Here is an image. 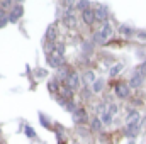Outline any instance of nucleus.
<instances>
[{"label": "nucleus", "mask_w": 146, "mask_h": 144, "mask_svg": "<svg viewBox=\"0 0 146 144\" xmlns=\"http://www.w3.org/2000/svg\"><path fill=\"white\" fill-rule=\"evenodd\" d=\"M48 63L53 68H61L63 66V54L60 51H56V48L54 49H49L48 51Z\"/></svg>", "instance_id": "nucleus-2"}, {"label": "nucleus", "mask_w": 146, "mask_h": 144, "mask_svg": "<svg viewBox=\"0 0 146 144\" xmlns=\"http://www.w3.org/2000/svg\"><path fill=\"white\" fill-rule=\"evenodd\" d=\"M26 134H27L29 137H34V136H36V132H34L33 127H26Z\"/></svg>", "instance_id": "nucleus-24"}, {"label": "nucleus", "mask_w": 146, "mask_h": 144, "mask_svg": "<svg viewBox=\"0 0 146 144\" xmlns=\"http://www.w3.org/2000/svg\"><path fill=\"white\" fill-rule=\"evenodd\" d=\"M85 80H87V81H94V80H95V78H94V73L87 71V73H85Z\"/></svg>", "instance_id": "nucleus-25"}, {"label": "nucleus", "mask_w": 146, "mask_h": 144, "mask_svg": "<svg viewBox=\"0 0 146 144\" xmlns=\"http://www.w3.org/2000/svg\"><path fill=\"white\" fill-rule=\"evenodd\" d=\"M82 19H83V22H85L87 26H92V24L95 22V10L87 9V10L82 14Z\"/></svg>", "instance_id": "nucleus-8"}, {"label": "nucleus", "mask_w": 146, "mask_h": 144, "mask_svg": "<svg viewBox=\"0 0 146 144\" xmlns=\"http://www.w3.org/2000/svg\"><path fill=\"white\" fill-rule=\"evenodd\" d=\"M112 34H114V31H112L110 24L109 22H106L104 27H102V31H99V32L94 34V41H95L97 44H104V42H107L109 37H112Z\"/></svg>", "instance_id": "nucleus-1"}, {"label": "nucleus", "mask_w": 146, "mask_h": 144, "mask_svg": "<svg viewBox=\"0 0 146 144\" xmlns=\"http://www.w3.org/2000/svg\"><path fill=\"white\" fill-rule=\"evenodd\" d=\"M138 71L141 73V75H146V61L141 65V66H139V68H138Z\"/></svg>", "instance_id": "nucleus-28"}, {"label": "nucleus", "mask_w": 146, "mask_h": 144, "mask_svg": "<svg viewBox=\"0 0 146 144\" xmlns=\"http://www.w3.org/2000/svg\"><path fill=\"white\" fill-rule=\"evenodd\" d=\"M119 31H121V34H122V36H131V34H133V29H131V27H127V26H121V29H119Z\"/></svg>", "instance_id": "nucleus-17"}, {"label": "nucleus", "mask_w": 146, "mask_h": 144, "mask_svg": "<svg viewBox=\"0 0 146 144\" xmlns=\"http://www.w3.org/2000/svg\"><path fill=\"white\" fill-rule=\"evenodd\" d=\"M115 112H117V107H115L114 104H110V105H109V114H110V115H114Z\"/></svg>", "instance_id": "nucleus-27"}, {"label": "nucleus", "mask_w": 146, "mask_h": 144, "mask_svg": "<svg viewBox=\"0 0 146 144\" xmlns=\"http://www.w3.org/2000/svg\"><path fill=\"white\" fill-rule=\"evenodd\" d=\"M54 39H56V26H54V24H51V26L46 29V41H48L49 44H53V42H54Z\"/></svg>", "instance_id": "nucleus-12"}, {"label": "nucleus", "mask_w": 146, "mask_h": 144, "mask_svg": "<svg viewBox=\"0 0 146 144\" xmlns=\"http://www.w3.org/2000/svg\"><path fill=\"white\" fill-rule=\"evenodd\" d=\"M102 88H104V80H95V81H94V92L99 93Z\"/></svg>", "instance_id": "nucleus-16"}, {"label": "nucleus", "mask_w": 146, "mask_h": 144, "mask_svg": "<svg viewBox=\"0 0 146 144\" xmlns=\"http://www.w3.org/2000/svg\"><path fill=\"white\" fill-rule=\"evenodd\" d=\"M22 14H24V7H22V5H15L14 10H12V14L9 15V20H10V22H17V20L22 17Z\"/></svg>", "instance_id": "nucleus-7"}, {"label": "nucleus", "mask_w": 146, "mask_h": 144, "mask_svg": "<svg viewBox=\"0 0 146 144\" xmlns=\"http://www.w3.org/2000/svg\"><path fill=\"white\" fill-rule=\"evenodd\" d=\"M10 5H12V2H10V0H3V2H0V7H2L3 10H5L7 7H10Z\"/></svg>", "instance_id": "nucleus-23"}, {"label": "nucleus", "mask_w": 146, "mask_h": 144, "mask_svg": "<svg viewBox=\"0 0 146 144\" xmlns=\"http://www.w3.org/2000/svg\"><path fill=\"white\" fill-rule=\"evenodd\" d=\"M63 22H65L68 27H73V26L76 24V17L73 15L72 9H68V10H66V14H65V17H63Z\"/></svg>", "instance_id": "nucleus-11"}, {"label": "nucleus", "mask_w": 146, "mask_h": 144, "mask_svg": "<svg viewBox=\"0 0 146 144\" xmlns=\"http://www.w3.org/2000/svg\"><path fill=\"white\" fill-rule=\"evenodd\" d=\"M95 20H100V22L107 20V7L106 5H99L95 9Z\"/></svg>", "instance_id": "nucleus-6"}, {"label": "nucleus", "mask_w": 146, "mask_h": 144, "mask_svg": "<svg viewBox=\"0 0 146 144\" xmlns=\"http://www.w3.org/2000/svg\"><path fill=\"white\" fill-rule=\"evenodd\" d=\"M122 70V65L119 63V65H115V66H112L110 68V76H115V75H119V71Z\"/></svg>", "instance_id": "nucleus-19"}, {"label": "nucleus", "mask_w": 146, "mask_h": 144, "mask_svg": "<svg viewBox=\"0 0 146 144\" xmlns=\"http://www.w3.org/2000/svg\"><path fill=\"white\" fill-rule=\"evenodd\" d=\"M5 24H7V20H2V22H0V27H3Z\"/></svg>", "instance_id": "nucleus-30"}, {"label": "nucleus", "mask_w": 146, "mask_h": 144, "mask_svg": "<svg viewBox=\"0 0 146 144\" xmlns=\"http://www.w3.org/2000/svg\"><path fill=\"white\" fill-rule=\"evenodd\" d=\"M48 88H49V92H51V93H54V92L58 90V88H56V83H54V81H49V83H48Z\"/></svg>", "instance_id": "nucleus-22"}, {"label": "nucleus", "mask_w": 146, "mask_h": 144, "mask_svg": "<svg viewBox=\"0 0 146 144\" xmlns=\"http://www.w3.org/2000/svg\"><path fill=\"white\" fill-rule=\"evenodd\" d=\"M126 120H127V124H138V120H139V114H138V110H129Z\"/></svg>", "instance_id": "nucleus-13"}, {"label": "nucleus", "mask_w": 146, "mask_h": 144, "mask_svg": "<svg viewBox=\"0 0 146 144\" xmlns=\"http://www.w3.org/2000/svg\"><path fill=\"white\" fill-rule=\"evenodd\" d=\"M90 127H92V131H100V127H102V119L100 117H94L92 119V124H90Z\"/></svg>", "instance_id": "nucleus-14"}, {"label": "nucleus", "mask_w": 146, "mask_h": 144, "mask_svg": "<svg viewBox=\"0 0 146 144\" xmlns=\"http://www.w3.org/2000/svg\"><path fill=\"white\" fill-rule=\"evenodd\" d=\"M75 5H76V7H78L80 10H83V12H85V10L88 9V5H90V2H88V0H80V2H76Z\"/></svg>", "instance_id": "nucleus-15"}, {"label": "nucleus", "mask_w": 146, "mask_h": 144, "mask_svg": "<svg viewBox=\"0 0 146 144\" xmlns=\"http://www.w3.org/2000/svg\"><path fill=\"white\" fill-rule=\"evenodd\" d=\"M110 122H112V115H110L109 110H107V112L102 114V124H110Z\"/></svg>", "instance_id": "nucleus-18"}, {"label": "nucleus", "mask_w": 146, "mask_h": 144, "mask_svg": "<svg viewBox=\"0 0 146 144\" xmlns=\"http://www.w3.org/2000/svg\"><path fill=\"white\" fill-rule=\"evenodd\" d=\"M143 81H145V75H141V73H134L133 76H131V80H129V87L131 88H139L141 85H143Z\"/></svg>", "instance_id": "nucleus-4"}, {"label": "nucleus", "mask_w": 146, "mask_h": 144, "mask_svg": "<svg viewBox=\"0 0 146 144\" xmlns=\"http://www.w3.org/2000/svg\"><path fill=\"white\" fill-rule=\"evenodd\" d=\"M87 120V112L83 110V108H76L75 112H73V122L75 124H82V122H85Z\"/></svg>", "instance_id": "nucleus-9"}, {"label": "nucleus", "mask_w": 146, "mask_h": 144, "mask_svg": "<svg viewBox=\"0 0 146 144\" xmlns=\"http://www.w3.org/2000/svg\"><path fill=\"white\" fill-rule=\"evenodd\" d=\"M66 87L70 88V90H76L78 87H80V78H78V75L76 73H70V76L66 78Z\"/></svg>", "instance_id": "nucleus-5"}, {"label": "nucleus", "mask_w": 146, "mask_h": 144, "mask_svg": "<svg viewBox=\"0 0 146 144\" xmlns=\"http://www.w3.org/2000/svg\"><path fill=\"white\" fill-rule=\"evenodd\" d=\"M83 54H92V42L83 44Z\"/></svg>", "instance_id": "nucleus-21"}, {"label": "nucleus", "mask_w": 146, "mask_h": 144, "mask_svg": "<svg viewBox=\"0 0 146 144\" xmlns=\"http://www.w3.org/2000/svg\"><path fill=\"white\" fill-rule=\"evenodd\" d=\"M138 37H139V39H146V32H139Z\"/></svg>", "instance_id": "nucleus-29"}, {"label": "nucleus", "mask_w": 146, "mask_h": 144, "mask_svg": "<svg viewBox=\"0 0 146 144\" xmlns=\"http://www.w3.org/2000/svg\"><path fill=\"white\" fill-rule=\"evenodd\" d=\"M138 132H139V122H138V124H127V126H126L124 134H126L127 137H136Z\"/></svg>", "instance_id": "nucleus-10"}, {"label": "nucleus", "mask_w": 146, "mask_h": 144, "mask_svg": "<svg viewBox=\"0 0 146 144\" xmlns=\"http://www.w3.org/2000/svg\"><path fill=\"white\" fill-rule=\"evenodd\" d=\"M2 20H9V17H7V14H5L3 9H0V22H2Z\"/></svg>", "instance_id": "nucleus-26"}, {"label": "nucleus", "mask_w": 146, "mask_h": 144, "mask_svg": "<svg viewBox=\"0 0 146 144\" xmlns=\"http://www.w3.org/2000/svg\"><path fill=\"white\" fill-rule=\"evenodd\" d=\"M39 119H41V124H42L44 127H49V126H51V124H49V119H48L44 114H39Z\"/></svg>", "instance_id": "nucleus-20"}, {"label": "nucleus", "mask_w": 146, "mask_h": 144, "mask_svg": "<svg viewBox=\"0 0 146 144\" xmlns=\"http://www.w3.org/2000/svg\"><path fill=\"white\" fill-rule=\"evenodd\" d=\"M114 90H115V95H117L119 98H126V97L129 95V85L124 83V81H119Z\"/></svg>", "instance_id": "nucleus-3"}]
</instances>
